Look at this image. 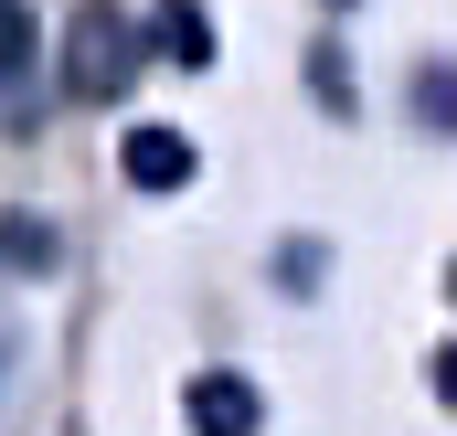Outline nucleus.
Wrapping results in <instances>:
<instances>
[{
	"instance_id": "f257e3e1",
	"label": "nucleus",
	"mask_w": 457,
	"mask_h": 436,
	"mask_svg": "<svg viewBox=\"0 0 457 436\" xmlns=\"http://www.w3.org/2000/svg\"><path fill=\"white\" fill-rule=\"evenodd\" d=\"M138 75V21L117 11V0H96V11H75V32H64V86L86 96V107H107L117 86Z\"/></svg>"
},
{
	"instance_id": "f03ea898",
	"label": "nucleus",
	"mask_w": 457,
	"mask_h": 436,
	"mask_svg": "<svg viewBox=\"0 0 457 436\" xmlns=\"http://www.w3.org/2000/svg\"><path fill=\"white\" fill-rule=\"evenodd\" d=\"M181 415H192V436H255L266 426V394H255L245 373H192Z\"/></svg>"
},
{
	"instance_id": "7ed1b4c3",
	"label": "nucleus",
	"mask_w": 457,
	"mask_h": 436,
	"mask_svg": "<svg viewBox=\"0 0 457 436\" xmlns=\"http://www.w3.org/2000/svg\"><path fill=\"white\" fill-rule=\"evenodd\" d=\"M192 171H203V160H192L181 128H128V181H138V192H181Z\"/></svg>"
},
{
	"instance_id": "20e7f679",
	"label": "nucleus",
	"mask_w": 457,
	"mask_h": 436,
	"mask_svg": "<svg viewBox=\"0 0 457 436\" xmlns=\"http://www.w3.org/2000/svg\"><path fill=\"white\" fill-rule=\"evenodd\" d=\"M0 266H11V277H54V266H64V234L43 214H0Z\"/></svg>"
},
{
	"instance_id": "39448f33",
	"label": "nucleus",
	"mask_w": 457,
	"mask_h": 436,
	"mask_svg": "<svg viewBox=\"0 0 457 436\" xmlns=\"http://www.w3.org/2000/svg\"><path fill=\"white\" fill-rule=\"evenodd\" d=\"M32 86V0H0V117Z\"/></svg>"
},
{
	"instance_id": "423d86ee",
	"label": "nucleus",
	"mask_w": 457,
	"mask_h": 436,
	"mask_svg": "<svg viewBox=\"0 0 457 436\" xmlns=\"http://www.w3.org/2000/svg\"><path fill=\"white\" fill-rule=\"evenodd\" d=\"M160 54H170V64H213V21H203L192 0H170V11H160Z\"/></svg>"
},
{
	"instance_id": "0eeeda50",
	"label": "nucleus",
	"mask_w": 457,
	"mask_h": 436,
	"mask_svg": "<svg viewBox=\"0 0 457 436\" xmlns=\"http://www.w3.org/2000/svg\"><path fill=\"white\" fill-rule=\"evenodd\" d=\"M21 351H32V340H21V320H11V298H0V405L21 394Z\"/></svg>"
},
{
	"instance_id": "6e6552de",
	"label": "nucleus",
	"mask_w": 457,
	"mask_h": 436,
	"mask_svg": "<svg viewBox=\"0 0 457 436\" xmlns=\"http://www.w3.org/2000/svg\"><path fill=\"white\" fill-rule=\"evenodd\" d=\"M436 394H447V405H457V340H447V351H436Z\"/></svg>"
}]
</instances>
